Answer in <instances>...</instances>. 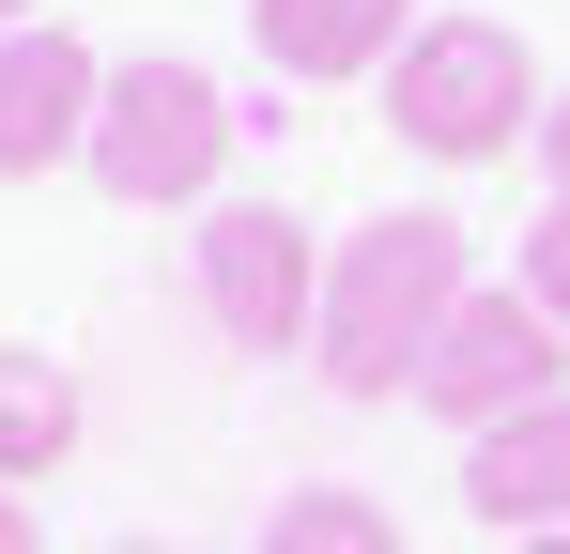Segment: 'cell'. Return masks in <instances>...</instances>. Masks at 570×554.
Wrapping results in <instances>:
<instances>
[{
  "label": "cell",
  "mask_w": 570,
  "mask_h": 554,
  "mask_svg": "<svg viewBox=\"0 0 570 554\" xmlns=\"http://www.w3.org/2000/svg\"><path fill=\"white\" fill-rule=\"evenodd\" d=\"M478 293V247L463 216H432V200H401L371 231H340L324 247V324H308V369L340 385V400H416V369L448 339V308Z\"/></svg>",
  "instance_id": "cell-1"
},
{
  "label": "cell",
  "mask_w": 570,
  "mask_h": 554,
  "mask_svg": "<svg viewBox=\"0 0 570 554\" xmlns=\"http://www.w3.org/2000/svg\"><path fill=\"white\" fill-rule=\"evenodd\" d=\"M540 108H556V92H540V62H524L509 16H416L401 62H385V123H401V155H432V170L524 155Z\"/></svg>",
  "instance_id": "cell-2"
},
{
  "label": "cell",
  "mask_w": 570,
  "mask_h": 554,
  "mask_svg": "<svg viewBox=\"0 0 570 554\" xmlns=\"http://www.w3.org/2000/svg\"><path fill=\"white\" fill-rule=\"evenodd\" d=\"M78 170L124 216H186V200L232 185V92L200 62H108V108H94V155Z\"/></svg>",
  "instance_id": "cell-3"
},
{
  "label": "cell",
  "mask_w": 570,
  "mask_h": 554,
  "mask_svg": "<svg viewBox=\"0 0 570 554\" xmlns=\"http://www.w3.org/2000/svg\"><path fill=\"white\" fill-rule=\"evenodd\" d=\"M570 385V324L524 293V277H478L463 308H448V339H432V369H416V416H448V432H493V416H524V400H556Z\"/></svg>",
  "instance_id": "cell-4"
},
{
  "label": "cell",
  "mask_w": 570,
  "mask_h": 554,
  "mask_svg": "<svg viewBox=\"0 0 570 554\" xmlns=\"http://www.w3.org/2000/svg\"><path fill=\"white\" fill-rule=\"evenodd\" d=\"M200 308H216V339L293 355V339L324 324V247H308V216H278V200H216V216H200Z\"/></svg>",
  "instance_id": "cell-5"
},
{
  "label": "cell",
  "mask_w": 570,
  "mask_h": 554,
  "mask_svg": "<svg viewBox=\"0 0 570 554\" xmlns=\"http://www.w3.org/2000/svg\"><path fill=\"white\" fill-rule=\"evenodd\" d=\"M94 108H108V62L62 31V16L0 31V185L78 170V155H94Z\"/></svg>",
  "instance_id": "cell-6"
},
{
  "label": "cell",
  "mask_w": 570,
  "mask_h": 554,
  "mask_svg": "<svg viewBox=\"0 0 570 554\" xmlns=\"http://www.w3.org/2000/svg\"><path fill=\"white\" fill-rule=\"evenodd\" d=\"M463 508L493 524V540H556V524H570V385L478 432V462H463Z\"/></svg>",
  "instance_id": "cell-7"
},
{
  "label": "cell",
  "mask_w": 570,
  "mask_h": 554,
  "mask_svg": "<svg viewBox=\"0 0 570 554\" xmlns=\"http://www.w3.org/2000/svg\"><path fill=\"white\" fill-rule=\"evenodd\" d=\"M416 31V0H247V47L278 78H385Z\"/></svg>",
  "instance_id": "cell-8"
},
{
  "label": "cell",
  "mask_w": 570,
  "mask_h": 554,
  "mask_svg": "<svg viewBox=\"0 0 570 554\" xmlns=\"http://www.w3.org/2000/svg\"><path fill=\"white\" fill-rule=\"evenodd\" d=\"M94 432V400H78V369L31 355V339H0V493H47L62 462Z\"/></svg>",
  "instance_id": "cell-9"
},
{
  "label": "cell",
  "mask_w": 570,
  "mask_h": 554,
  "mask_svg": "<svg viewBox=\"0 0 570 554\" xmlns=\"http://www.w3.org/2000/svg\"><path fill=\"white\" fill-rule=\"evenodd\" d=\"M263 554H401V508L355 493V477H308V493L263 508Z\"/></svg>",
  "instance_id": "cell-10"
},
{
  "label": "cell",
  "mask_w": 570,
  "mask_h": 554,
  "mask_svg": "<svg viewBox=\"0 0 570 554\" xmlns=\"http://www.w3.org/2000/svg\"><path fill=\"white\" fill-rule=\"evenodd\" d=\"M524 293L570 324V200H556V216H524Z\"/></svg>",
  "instance_id": "cell-11"
},
{
  "label": "cell",
  "mask_w": 570,
  "mask_h": 554,
  "mask_svg": "<svg viewBox=\"0 0 570 554\" xmlns=\"http://www.w3.org/2000/svg\"><path fill=\"white\" fill-rule=\"evenodd\" d=\"M540 170H556V200H570V92L540 108Z\"/></svg>",
  "instance_id": "cell-12"
},
{
  "label": "cell",
  "mask_w": 570,
  "mask_h": 554,
  "mask_svg": "<svg viewBox=\"0 0 570 554\" xmlns=\"http://www.w3.org/2000/svg\"><path fill=\"white\" fill-rule=\"evenodd\" d=\"M0 554H47V540H31V493H0Z\"/></svg>",
  "instance_id": "cell-13"
},
{
  "label": "cell",
  "mask_w": 570,
  "mask_h": 554,
  "mask_svg": "<svg viewBox=\"0 0 570 554\" xmlns=\"http://www.w3.org/2000/svg\"><path fill=\"white\" fill-rule=\"evenodd\" d=\"M31 16H47V0H0V31H31Z\"/></svg>",
  "instance_id": "cell-14"
},
{
  "label": "cell",
  "mask_w": 570,
  "mask_h": 554,
  "mask_svg": "<svg viewBox=\"0 0 570 554\" xmlns=\"http://www.w3.org/2000/svg\"><path fill=\"white\" fill-rule=\"evenodd\" d=\"M509 554H570V524H556V540H509Z\"/></svg>",
  "instance_id": "cell-15"
},
{
  "label": "cell",
  "mask_w": 570,
  "mask_h": 554,
  "mask_svg": "<svg viewBox=\"0 0 570 554\" xmlns=\"http://www.w3.org/2000/svg\"><path fill=\"white\" fill-rule=\"evenodd\" d=\"M108 554H170V540H108Z\"/></svg>",
  "instance_id": "cell-16"
}]
</instances>
